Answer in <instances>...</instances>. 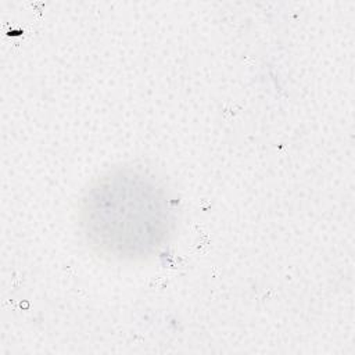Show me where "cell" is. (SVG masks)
I'll list each match as a JSON object with an SVG mask.
<instances>
[{"label": "cell", "instance_id": "1", "mask_svg": "<svg viewBox=\"0 0 355 355\" xmlns=\"http://www.w3.org/2000/svg\"><path fill=\"white\" fill-rule=\"evenodd\" d=\"M89 247L118 262H141L159 254L175 230V209L164 184L141 169L115 168L97 178L79 205Z\"/></svg>", "mask_w": 355, "mask_h": 355}]
</instances>
